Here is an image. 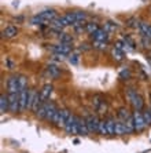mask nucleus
Masks as SVG:
<instances>
[{
  "label": "nucleus",
  "instance_id": "nucleus-33",
  "mask_svg": "<svg viewBox=\"0 0 151 153\" xmlns=\"http://www.w3.org/2000/svg\"><path fill=\"white\" fill-rule=\"evenodd\" d=\"M105 29H106V30H107V32H114V30H116V29H117V25H116V24H114V22H106V24H105Z\"/></svg>",
  "mask_w": 151,
  "mask_h": 153
},
{
  "label": "nucleus",
  "instance_id": "nucleus-26",
  "mask_svg": "<svg viewBox=\"0 0 151 153\" xmlns=\"http://www.w3.org/2000/svg\"><path fill=\"white\" fill-rule=\"evenodd\" d=\"M98 134L99 135H109V132H107V126H106V120H100Z\"/></svg>",
  "mask_w": 151,
  "mask_h": 153
},
{
  "label": "nucleus",
  "instance_id": "nucleus-29",
  "mask_svg": "<svg viewBox=\"0 0 151 153\" xmlns=\"http://www.w3.org/2000/svg\"><path fill=\"white\" fill-rule=\"evenodd\" d=\"M59 40H60V43H67V44H71V43H73V37H71L70 35H67V33H60Z\"/></svg>",
  "mask_w": 151,
  "mask_h": 153
},
{
  "label": "nucleus",
  "instance_id": "nucleus-12",
  "mask_svg": "<svg viewBox=\"0 0 151 153\" xmlns=\"http://www.w3.org/2000/svg\"><path fill=\"white\" fill-rule=\"evenodd\" d=\"M17 35H18V28L14 25H8L3 29V37H6V39H13Z\"/></svg>",
  "mask_w": 151,
  "mask_h": 153
},
{
  "label": "nucleus",
  "instance_id": "nucleus-7",
  "mask_svg": "<svg viewBox=\"0 0 151 153\" xmlns=\"http://www.w3.org/2000/svg\"><path fill=\"white\" fill-rule=\"evenodd\" d=\"M7 90L10 93H19V76H10L7 79Z\"/></svg>",
  "mask_w": 151,
  "mask_h": 153
},
{
  "label": "nucleus",
  "instance_id": "nucleus-16",
  "mask_svg": "<svg viewBox=\"0 0 151 153\" xmlns=\"http://www.w3.org/2000/svg\"><path fill=\"white\" fill-rule=\"evenodd\" d=\"M89 130L87 126V120L85 119H78V135H88Z\"/></svg>",
  "mask_w": 151,
  "mask_h": 153
},
{
  "label": "nucleus",
  "instance_id": "nucleus-5",
  "mask_svg": "<svg viewBox=\"0 0 151 153\" xmlns=\"http://www.w3.org/2000/svg\"><path fill=\"white\" fill-rule=\"evenodd\" d=\"M52 53L54 54H60V55H69L70 53H73V47L71 44H67V43H59V44H55L52 46Z\"/></svg>",
  "mask_w": 151,
  "mask_h": 153
},
{
  "label": "nucleus",
  "instance_id": "nucleus-30",
  "mask_svg": "<svg viewBox=\"0 0 151 153\" xmlns=\"http://www.w3.org/2000/svg\"><path fill=\"white\" fill-rule=\"evenodd\" d=\"M74 15H76V21L77 22H82L87 19V14H85L84 11H73Z\"/></svg>",
  "mask_w": 151,
  "mask_h": 153
},
{
  "label": "nucleus",
  "instance_id": "nucleus-4",
  "mask_svg": "<svg viewBox=\"0 0 151 153\" xmlns=\"http://www.w3.org/2000/svg\"><path fill=\"white\" fill-rule=\"evenodd\" d=\"M8 102H10V112L11 113L21 112V105H19V93H10L8 94Z\"/></svg>",
  "mask_w": 151,
  "mask_h": 153
},
{
  "label": "nucleus",
  "instance_id": "nucleus-17",
  "mask_svg": "<svg viewBox=\"0 0 151 153\" xmlns=\"http://www.w3.org/2000/svg\"><path fill=\"white\" fill-rule=\"evenodd\" d=\"M7 111H10L8 95H4V94H1V97H0V112H1V113H6Z\"/></svg>",
  "mask_w": 151,
  "mask_h": 153
},
{
  "label": "nucleus",
  "instance_id": "nucleus-8",
  "mask_svg": "<svg viewBox=\"0 0 151 153\" xmlns=\"http://www.w3.org/2000/svg\"><path fill=\"white\" fill-rule=\"evenodd\" d=\"M85 120H87V126H88V130H89V132H98L99 123H100V120L98 119V116H95V114H91V116H88Z\"/></svg>",
  "mask_w": 151,
  "mask_h": 153
},
{
  "label": "nucleus",
  "instance_id": "nucleus-3",
  "mask_svg": "<svg viewBox=\"0 0 151 153\" xmlns=\"http://www.w3.org/2000/svg\"><path fill=\"white\" fill-rule=\"evenodd\" d=\"M132 114H133V121H135V131L137 132L143 131L144 128L147 127V124H146V120H144L141 111H135Z\"/></svg>",
  "mask_w": 151,
  "mask_h": 153
},
{
  "label": "nucleus",
  "instance_id": "nucleus-31",
  "mask_svg": "<svg viewBox=\"0 0 151 153\" xmlns=\"http://www.w3.org/2000/svg\"><path fill=\"white\" fill-rule=\"evenodd\" d=\"M25 88H28V79L25 76H19V91Z\"/></svg>",
  "mask_w": 151,
  "mask_h": 153
},
{
  "label": "nucleus",
  "instance_id": "nucleus-11",
  "mask_svg": "<svg viewBox=\"0 0 151 153\" xmlns=\"http://www.w3.org/2000/svg\"><path fill=\"white\" fill-rule=\"evenodd\" d=\"M94 108H95L99 113H105L106 108H107L106 106V101H103L102 97H99V95L94 97Z\"/></svg>",
  "mask_w": 151,
  "mask_h": 153
},
{
  "label": "nucleus",
  "instance_id": "nucleus-21",
  "mask_svg": "<svg viewBox=\"0 0 151 153\" xmlns=\"http://www.w3.org/2000/svg\"><path fill=\"white\" fill-rule=\"evenodd\" d=\"M39 93L36 90H29V98H28V109H33V105L36 102V98H37Z\"/></svg>",
  "mask_w": 151,
  "mask_h": 153
},
{
  "label": "nucleus",
  "instance_id": "nucleus-18",
  "mask_svg": "<svg viewBox=\"0 0 151 153\" xmlns=\"http://www.w3.org/2000/svg\"><path fill=\"white\" fill-rule=\"evenodd\" d=\"M51 93H52V85L51 84H46L43 87V90L40 91V97H41L43 101H48L49 97H51Z\"/></svg>",
  "mask_w": 151,
  "mask_h": 153
},
{
  "label": "nucleus",
  "instance_id": "nucleus-19",
  "mask_svg": "<svg viewBox=\"0 0 151 153\" xmlns=\"http://www.w3.org/2000/svg\"><path fill=\"white\" fill-rule=\"evenodd\" d=\"M125 123V130H127V134H132L135 131V121H133V114H130L127 120L124 121Z\"/></svg>",
  "mask_w": 151,
  "mask_h": 153
},
{
  "label": "nucleus",
  "instance_id": "nucleus-23",
  "mask_svg": "<svg viewBox=\"0 0 151 153\" xmlns=\"http://www.w3.org/2000/svg\"><path fill=\"white\" fill-rule=\"evenodd\" d=\"M111 57H113V59H116L117 62H121V61H124V51L118 50V48L114 47L111 50Z\"/></svg>",
  "mask_w": 151,
  "mask_h": 153
},
{
  "label": "nucleus",
  "instance_id": "nucleus-15",
  "mask_svg": "<svg viewBox=\"0 0 151 153\" xmlns=\"http://www.w3.org/2000/svg\"><path fill=\"white\" fill-rule=\"evenodd\" d=\"M46 73H47V76H49L51 79H56L58 76L60 75V69L58 68L56 65L49 64L48 66H47V69H46Z\"/></svg>",
  "mask_w": 151,
  "mask_h": 153
},
{
  "label": "nucleus",
  "instance_id": "nucleus-34",
  "mask_svg": "<svg viewBox=\"0 0 151 153\" xmlns=\"http://www.w3.org/2000/svg\"><path fill=\"white\" fill-rule=\"evenodd\" d=\"M130 77V72L128 69H124L121 73H119V79H122V80H127V79Z\"/></svg>",
  "mask_w": 151,
  "mask_h": 153
},
{
  "label": "nucleus",
  "instance_id": "nucleus-32",
  "mask_svg": "<svg viewBox=\"0 0 151 153\" xmlns=\"http://www.w3.org/2000/svg\"><path fill=\"white\" fill-rule=\"evenodd\" d=\"M143 116H144V120H146V124L151 126V109H146L143 112Z\"/></svg>",
  "mask_w": 151,
  "mask_h": 153
},
{
  "label": "nucleus",
  "instance_id": "nucleus-22",
  "mask_svg": "<svg viewBox=\"0 0 151 153\" xmlns=\"http://www.w3.org/2000/svg\"><path fill=\"white\" fill-rule=\"evenodd\" d=\"M127 130H125V123L122 120L116 121V135H125Z\"/></svg>",
  "mask_w": 151,
  "mask_h": 153
},
{
  "label": "nucleus",
  "instance_id": "nucleus-10",
  "mask_svg": "<svg viewBox=\"0 0 151 153\" xmlns=\"http://www.w3.org/2000/svg\"><path fill=\"white\" fill-rule=\"evenodd\" d=\"M28 98H29V90L25 88L19 91V105H21V112L28 109Z\"/></svg>",
  "mask_w": 151,
  "mask_h": 153
},
{
  "label": "nucleus",
  "instance_id": "nucleus-36",
  "mask_svg": "<svg viewBox=\"0 0 151 153\" xmlns=\"http://www.w3.org/2000/svg\"><path fill=\"white\" fill-rule=\"evenodd\" d=\"M80 50H82V51H88V50H91V47H89V44H87V43H84V44H81Z\"/></svg>",
  "mask_w": 151,
  "mask_h": 153
},
{
  "label": "nucleus",
  "instance_id": "nucleus-35",
  "mask_svg": "<svg viewBox=\"0 0 151 153\" xmlns=\"http://www.w3.org/2000/svg\"><path fill=\"white\" fill-rule=\"evenodd\" d=\"M6 65H7V69H10V71H13V69H14V62H13V61L10 59V58H7V59H6Z\"/></svg>",
  "mask_w": 151,
  "mask_h": 153
},
{
  "label": "nucleus",
  "instance_id": "nucleus-6",
  "mask_svg": "<svg viewBox=\"0 0 151 153\" xmlns=\"http://www.w3.org/2000/svg\"><path fill=\"white\" fill-rule=\"evenodd\" d=\"M37 15L41 18L43 21L46 22L47 25H49V24H51V21H54V19L56 18V11L54 10V8H47V10L40 11Z\"/></svg>",
  "mask_w": 151,
  "mask_h": 153
},
{
  "label": "nucleus",
  "instance_id": "nucleus-24",
  "mask_svg": "<svg viewBox=\"0 0 151 153\" xmlns=\"http://www.w3.org/2000/svg\"><path fill=\"white\" fill-rule=\"evenodd\" d=\"M98 29H99V26H98V24H96V22H87V26H85V32H87V33L94 35Z\"/></svg>",
  "mask_w": 151,
  "mask_h": 153
},
{
  "label": "nucleus",
  "instance_id": "nucleus-1",
  "mask_svg": "<svg viewBox=\"0 0 151 153\" xmlns=\"http://www.w3.org/2000/svg\"><path fill=\"white\" fill-rule=\"evenodd\" d=\"M127 98L129 100V102L132 103V106L135 108V111H143L144 108V101L141 98L140 94H137L133 88L127 90Z\"/></svg>",
  "mask_w": 151,
  "mask_h": 153
},
{
  "label": "nucleus",
  "instance_id": "nucleus-14",
  "mask_svg": "<svg viewBox=\"0 0 151 153\" xmlns=\"http://www.w3.org/2000/svg\"><path fill=\"white\" fill-rule=\"evenodd\" d=\"M56 112H58V108H56V105L54 102H51L49 101V103H48V109H47V114H46V119L44 120H47V121H52V119H54V116L56 114Z\"/></svg>",
  "mask_w": 151,
  "mask_h": 153
},
{
  "label": "nucleus",
  "instance_id": "nucleus-9",
  "mask_svg": "<svg viewBox=\"0 0 151 153\" xmlns=\"http://www.w3.org/2000/svg\"><path fill=\"white\" fill-rule=\"evenodd\" d=\"M109 36L110 33L106 30L105 28H99L94 35H91V39L92 40H99V42H107L109 43Z\"/></svg>",
  "mask_w": 151,
  "mask_h": 153
},
{
  "label": "nucleus",
  "instance_id": "nucleus-28",
  "mask_svg": "<svg viewBox=\"0 0 151 153\" xmlns=\"http://www.w3.org/2000/svg\"><path fill=\"white\" fill-rule=\"evenodd\" d=\"M130 116V113L128 112V109L127 108H121L118 111V117H119V120H122V121H125L128 117Z\"/></svg>",
  "mask_w": 151,
  "mask_h": 153
},
{
  "label": "nucleus",
  "instance_id": "nucleus-27",
  "mask_svg": "<svg viewBox=\"0 0 151 153\" xmlns=\"http://www.w3.org/2000/svg\"><path fill=\"white\" fill-rule=\"evenodd\" d=\"M69 62H70L71 65H78V62H80V54L70 53L69 54Z\"/></svg>",
  "mask_w": 151,
  "mask_h": 153
},
{
  "label": "nucleus",
  "instance_id": "nucleus-2",
  "mask_svg": "<svg viewBox=\"0 0 151 153\" xmlns=\"http://www.w3.org/2000/svg\"><path fill=\"white\" fill-rule=\"evenodd\" d=\"M70 114L71 113L69 109H58V112H56V114L54 116L51 123H52L55 127H65V124H66V121Z\"/></svg>",
  "mask_w": 151,
  "mask_h": 153
},
{
  "label": "nucleus",
  "instance_id": "nucleus-13",
  "mask_svg": "<svg viewBox=\"0 0 151 153\" xmlns=\"http://www.w3.org/2000/svg\"><path fill=\"white\" fill-rule=\"evenodd\" d=\"M48 103H49V100L48 101H43L41 103H40L39 109L35 112L36 116L39 119H46V114H47V109H48Z\"/></svg>",
  "mask_w": 151,
  "mask_h": 153
},
{
  "label": "nucleus",
  "instance_id": "nucleus-20",
  "mask_svg": "<svg viewBox=\"0 0 151 153\" xmlns=\"http://www.w3.org/2000/svg\"><path fill=\"white\" fill-rule=\"evenodd\" d=\"M106 126H107V132H109V135H116V120L113 117L106 119Z\"/></svg>",
  "mask_w": 151,
  "mask_h": 153
},
{
  "label": "nucleus",
  "instance_id": "nucleus-25",
  "mask_svg": "<svg viewBox=\"0 0 151 153\" xmlns=\"http://www.w3.org/2000/svg\"><path fill=\"white\" fill-rule=\"evenodd\" d=\"M92 47H94V48H96V50H99V51H105L106 47H107V42H99V40H94Z\"/></svg>",
  "mask_w": 151,
  "mask_h": 153
}]
</instances>
